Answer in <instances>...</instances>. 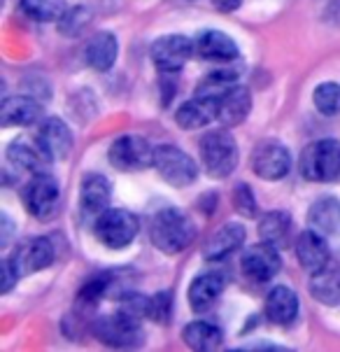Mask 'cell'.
Returning <instances> with one entry per match:
<instances>
[{"instance_id":"27","label":"cell","mask_w":340,"mask_h":352,"mask_svg":"<svg viewBox=\"0 0 340 352\" xmlns=\"http://www.w3.org/2000/svg\"><path fill=\"white\" fill-rule=\"evenodd\" d=\"M310 294L324 306H338L340 303V273L319 271L310 280Z\"/></svg>"},{"instance_id":"34","label":"cell","mask_w":340,"mask_h":352,"mask_svg":"<svg viewBox=\"0 0 340 352\" xmlns=\"http://www.w3.org/2000/svg\"><path fill=\"white\" fill-rule=\"evenodd\" d=\"M0 273H3V292H10L14 287V283L19 280V273L14 271V266H12L10 259L3 261V266H0Z\"/></svg>"},{"instance_id":"35","label":"cell","mask_w":340,"mask_h":352,"mask_svg":"<svg viewBox=\"0 0 340 352\" xmlns=\"http://www.w3.org/2000/svg\"><path fill=\"white\" fill-rule=\"evenodd\" d=\"M242 0H212V5L217 8L219 12H236L240 8Z\"/></svg>"},{"instance_id":"21","label":"cell","mask_w":340,"mask_h":352,"mask_svg":"<svg viewBox=\"0 0 340 352\" xmlns=\"http://www.w3.org/2000/svg\"><path fill=\"white\" fill-rule=\"evenodd\" d=\"M298 296L296 292L287 287V285H277L268 292L266 296V315L273 324L280 327H289L294 324V320L298 318Z\"/></svg>"},{"instance_id":"12","label":"cell","mask_w":340,"mask_h":352,"mask_svg":"<svg viewBox=\"0 0 340 352\" xmlns=\"http://www.w3.org/2000/svg\"><path fill=\"white\" fill-rule=\"evenodd\" d=\"M54 259H56V252H54L49 238H33V241L21 243V245L14 250V254L10 256L12 266L19 273V278L45 271L47 266L54 264Z\"/></svg>"},{"instance_id":"25","label":"cell","mask_w":340,"mask_h":352,"mask_svg":"<svg viewBox=\"0 0 340 352\" xmlns=\"http://www.w3.org/2000/svg\"><path fill=\"white\" fill-rule=\"evenodd\" d=\"M259 236H261V241H266V243H271V245L282 250L289 243V236H291L289 212H284V210L266 212L259 222Z\"/></svg>"},{"instance_id":"29","label":"cell","mask_w":340,"mask_h":352,"mask_svg":"<svg viewBox=\"0 0 340 352\" xmlns=\"http://www.w3.org/2000/svg\"><path fill=\"white\" fill-rule=\"evenodd\" d=\"M21 10L35 21L52 23L61 21V16L68 12V5L65 0H21Z\"/></svg>"},{"instance_id":"13","label":"cell","mask_w":340,"mask_h":352,"mask_svg":"<svg viewBox=\"0 0 340 352\" xmlns=\"http://www.w3.org/2000/svg\"><path fill=\"white\" fill-rule=\"evenodd\" d=\"M38 147L49 161H63L73 150V131L63 119H45L38 129Z\"/></svg>"},{"instance_id":"30","label":"cell","mask_w":340,"mask_h":352,"mask_svg":"<svg viewBox=\"0 0 340 352\" xmlns=\"http://www.w3.org/2000/svg\"><path fill=\"white\" fill-rule=\"evenodd\" d=\"M313 103L324 117L340 115V85L336 82H321L313 91Z\"/></svg>"},{"instance_id":"19","label":"cell","mask_w":340,"mask_h":352,"mask_svg":"<svg viewBox=\"0 0 340 352\" xmlns=\"http://www.w3.org/2000/svg\"><path fill=\"white\" fill-rule=\"evenodd\" d=\"M43 119V105L31 96H10L0 105L3 126H33Z\"/></svg>"},{"instance_id":"16","label":"cell","mask_w":340,"mask_h":352,"mask_svg":"<svg viewBox=\"0 0 340 352\" xmlns=\"http://www.w3.org/2000/svg\"><path fill=\"white\" fill-rule=\"evenodd\" d=\"M226 280L219 271H210V273H201L192 280L189 285V306H192L194 313H205L210 310L217 299L222 296Z\"/></svg>"},{"instance_id":"3","label":"cell","mask_w":340,"mask_h":352,"mask_svg":"<svg viewBox=\"0 0 340 352\" xmlns=\"http://www.w3.org/2000/svg\"><path fill=\"white\" fill-rule=\"evenodd\" d=\"M201 161L210 177H229L238 166V145L229 131H210L201 138Z\"/></svg>"},{"instance_id":"32","label":"cell","mask_w":340,"mask_h":352,"mask_svg":"<svg viewBox=\"0 0 340 352\" xmlns=\"http://www.w3.org/2000/svg\"><path fill=\"white\" fill-rule=\"evenodd\" d=\"M234 208L238 214H242V217L247 219H254L259 217V206H256V199H254V192L249 184H236L234 189Z\"/></svg>"},{"instance_id":"9","label":"cell","mask_w":340,"mask_h":352,"mask_svg":"<svg viewBox=\"0 0 340 352\" xmlns=\"http://www.w3.org/2000/svg\"><path fill=\"white\" fill-rule=\"evenodd\" d=\"M194 52H196V45L187 35H180V33L161 35L152 45V61L161 73H177V70L184 68V63L194 56Z\"/></svg>"},{"instance_id":"2","label":"cell","mask_w":340,"mask_h":352,"mask_svg":"<svg viewBox=\"0 0 340 352\" xmlns=\"http://www.w3.org/2000/svg\"><path fill=\"white\" fill-rule=\"evenodd\" d=\"M140 222L126 208H107L93 219V234L105 248L124 250L138 238Z\"/></svg>"},{"instance_id":"1","label":"cell","mask_w":340,"mask_h":352,"mask_svg":"<svg viewBox=\"0 0 340 352\" xmlns=\"http://www.w3.org/2000/svg\"><path fill=\"white\" fill-rule=\"evenodd\" d=\"M196 229L194 219L180 208H163L154 214L152 226H149V236L152 243L157 245L163 254H180L182 250H187L194 243Z\"/></svg>"},{"instance_id":"6","label":"cell","mask_w":340,"mask_h":352,"mask_svg":"<svg viewBox=\"0 0 340 352\" xmlns=\"http://www.w3.org/2000/svg\"><path fill=\"white\" fill-rule=\"evenodd\" d=\"M154 168L170 187H189L199 177V166L187 152L175 145H159L154 150Z\"/></svg>"},{"instance_id":"28","label":"cell","mask_w":340,"mask_h":352,"mask_svg":"<svg viewBox=\"0 0 340 352\" xmlns=\"http://www.w3.org/2000/svg\"><path fill=\"white\" fill-rule=\"evenodd\" d=\"M5 154H8V161L12 166L31 173H40V164H43V159H47L43 150L40 147L35 150V147L28 145V140H12Z\"/></svg>"},{"instance_id":"23","label":"cell","mask_w":340,"mask_h":352,"mask_svg":"<svg viewBox=\"0 0 340 352\" xmlns=\"http://www.w3.org/2000/svg\"><path fill=\"white\" fill-rule=\"evenodd\" d=\"M310 229L319 231L321 236L340 234V199L336 196H321L308 210Z\"/></svg>"},{"instance_id":"36","label":"cell","mask_w":340,"mask_h":352,"mask_svg":"<svg viewBox=\"0 0 340 352\" xmlns=\"http://www.w3.org/2000/svg\"><path fill=\"white\" fill-rule=\"evenodd\" d=\"M3 222H5V231H3V245L10 243V234H12V222H10V214H3Z\"/></svg>"},{"instance_id":"10","label":"cell","mask_w":340,"mask_h":352,"mask_svg":"<svg viewBox=\"0 0 340 352\" xmlns=\"http://www.w3.org/2000/svg\"><path fill=\"white\" fill-rule=\"evenodd\" d=\"M240 268L247 278L256 280V283H268L280 273L282 268V256H280V248L271 245V243L261 241L256 245L247 248L242 252Z\"/></svg>"},{"instance_id":"26","label":"cell","mask_w":340,"mask_h":352,"mask_svg":"<svg viewBox=\"0 0 340 352\" xmlns=\"http://www.w3.org/2000/svg\"><path fill=\"white\" fill-rule=\"evenodd\" d=\"M182 338L196 352H212L224 341L219 327L210 324V322H192V324H187L182 331Z\"/></svg>"},{"instance_id":"22","label":"cell","mask_w":340,"mask_h":352,"mask_svg":"<svg viewBox=\"0 0 340 352\" xmlns=\"http://www.w3.org/2000/svg\"><path fill=\"white\" fill-rule=\"evenodd\" d=\"M117 56H119V43L110 31H100L89 38V43L84 47V58L89 68L105 73V70H110L115 65Z\"/></svg>"},{"instance_id":"17","label":"cell","mask_w":340,"mask_h":352,"mask_svg":"<svg viewBox=\"0 0 340 352\" xmlns=\"http://www.w3.org/2000/svg\"><path fill=\"white\" fill-rule=\"evenodd\" d=\"M249 110H252V94H249V89L242 85H234L219 98L217 119L226 129H231L242 124L249 117Z\"/></svg>"},{"instance_id":"11","label":"cell","mask_w":340,"mask_h":352,"mask_svg":"<svg viewBox=\"0 0 340 352\" xmlns=\"http://www.w3.org/2000/svg\"><path fill=\"white\" fill-rule=\"evenodd\" d=\"M252 170L261 180L275 182L287 177L291 170V154L284 145H280L275 140L261 142L252 154Z\"/></svg>"},{"instance_id":"15","label":"cell","mask_w":340,"mask_h":352,"mask_svg":"<svg viewBox=\"0 0 340 352\" xmlns=\"http://www.w3.org/2000/svg\"><path fill=\"white\" fill-rule=\"evenodd\" d=\"M112 199V184L105 175L100 173H89L82 180L80 187V203H82V212L87 217L96 219L100 212H105L110 208Z\"/></svg>"},{"instance_id":"7","label":"cell","mask_w":340,"mask_h":352,"mask_svg":"<svg viewBox=\"0 0 340 352\" xmlns=\"http://www.w3.org/2000/svg\"><path fill=\"white\" fill-rule=\"evenodd\" d=\"M154 150L142 135H122L110 145L107 159L122 173H138L154 166Z\"/></svg>"},{"instance_id":"4","label":"cell","mask_w":340,"mask_h":352,"mask_svg":"<svg viewBox=\"0 0 340 352\" xmlns=\"http://www.w3.org/2000/svg\"><path fill=\"white\" fill-rule=\"evenodd\" d=\"M301 173L310 182L340 180V142L333 138L317 140L303 150Z\"/></svg>"},{"instance_id":"31","label":"cell","mask_w":340,"mask_h":352,"mask_svg":"<svg viewBox=\"0 0 340 352\" xmlns=\"http://www.w3.org/2000/svg\"><path fill=\"white\" fill-rule=\"evenodd\" d=\"M170 315H172V294L168 289H161L157 292L154 296L147 299V318L157 324H166L170 322Z\"/></svg>"},{"instance_id":"18","label":"cell","mask_w":340,"mask_h":352,"mask_svg":"<svg viewBox=\"0 0 340 352\" xmlns=\"http://www.w3.org/2000/svg\"><path fill=\"white\" fill-rule=\"evenodd\" d=\"M196 54L205 61L212 63H229L238 58V45L234 43L231 35H226L222 31H203L199 38H196Z\"/></svg>"},{"instance_id":"33","label":"cell","mask_w":340,"mask_h":352,"mask_svg":"<svg viewBox=\"0 0 340 352\" xmlns=\"http://www.w3.org/2000/svg\"><path fill=\"white\" fill-rule=\"evenodd\" d=\"M89 21H91V14H89L87 8L80 5V8H73V10L65 12L61 16V21H58V28H61L63 35H80L89 26Z\"/></svg>"},{"instance_id":"24","label":"cell","mask_w":340,"mask_h":352,"mask_svg":"<svg viewBox=\"0 0 340 352\" xmlns=\"http://www.w3.org/2000/svg\"><path fill=\"white\" fill-rule=\"evenodd\" d=\"M214 119H217V100H207L199 96L182 103L175 112L177 126L184 131L201 129V126H205V124L214 122Z\"/></svg>"},{"instance_id":"5","label":"cell","mask_w":340,"mask_h":352,"mask_svg":"<svg viewBox=\"0 0 340 352\" xmlns=\"http://www.w3.org/2000/svg\"><path fill=\"white\" fill-rule=\"evenodd\" d=\"M91 331L100 343L110 345V348H119V350L138 348L142 343L140 318H133V315L124 313V310H117V313L96 320Z\"/></svg>"},{"instance_id":"14","label":"cell","mask_w":340,"mask_h":352,"mask_svg":"<svg viewBox=\"0 0 340 352\" xmlns=\"http://www.w3.org/2000/svg\"><path fill=\"white\" fill-rule=\"evenodd\" d=\"M296 259L303 266V271H308L310 276L324 271L326 264L331 259V250L326 245V236H321L319 231L308 229L296 238Z\"/></svg>"},{"instance_id":"20","label":"cell","mask_w":340,"mask_h":352,"mask_svg":"<svg viewBox=\"0 0 340 352\" xmlns=\"http://www.w3.org/2000/svg\"><path fill=\"white\" fill-rule=\"evenodd\" d=\"M245 243V229L242 224L238 222H229L224 226H219L214 234L207 238V243L203 245V256L207 261H219L226 259L229 254L238 252Z\"/></svg>"},{"instance_id":"8","label":"cell","mask_w":340,"mask_h":352,"mask_svg":"<svg viewBox=\"0 0 340 352\" xmlns=\"http://www.w3.org/2000/svg\"><path fill=\"white\" fill-rule=\"evenodd\" d=\"M23 208L33 214L35 219H49L61 201V187L49 173H35L26 182L21 192Z\"/></svg>"}]
</instances>
